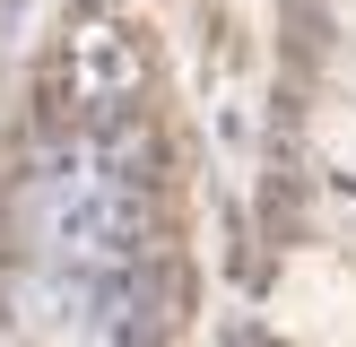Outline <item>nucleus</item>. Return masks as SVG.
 Returning a JSON list of instances; mask_svg holds the SVG:
<instances>
[{"mask_svg": "<svg viewBox=\"0 0 356 347\" xmlns=\"http://www.w3.org/2000/svg\"><path fill=\"white\" fill-rule=\"evenodd\" d=\"M313 148L356 174V104H322V113H313Z\"/></svg>", "mask_w": 356, "mask_h": 347, "instance_id": "f257e3e1", "label": "nucleus"}, {"mask_svg": "<svg viewBox=\"0 0 356 347\" xmlns=\"http://www.w3.org/2000/svg\"><path fill=\"white\" fill-rule=\"evenodd\" d=\"M330 78H339L348 96H356V61H348V52H339V61H330Z\"/></svg>", "mask_w": 356, "mask_h": 347, "instance_id": "f03ea898", "label": "nucleus"}, {"mask_svg": "<svg viewBox=\"0 0 356 347\" xmlns=\"http://www.w3.org/2000/svg\"><path fill=\"white\" fill-rule=\"evenodd\" d=\"M339 26H348V35H356V0H339Z\"/></svg>", "mask_w": 356, "mask_h": 347, "instance_id": "7ed1b4c3", "label": "nucleus"}]
</instances>
